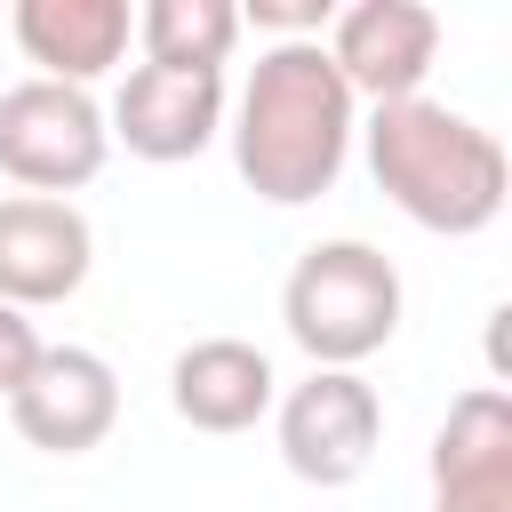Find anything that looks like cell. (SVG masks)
<instances>
[{
	"label": "cell",
	"instance_id": "cell-10",
	"mask_svg": "<svg viewBox=\"0 0 512 512\" xmlns=\"http://www.w3.org/2000/svg\"><path fill=\"white\" fill-rule=\"evenodd\" d=\"M272 400H280V376L248 336H200L168 360V408L192 432H256Z\"/></svg>",
	"mask_w": 512,
	"mask_h": 512
},
{
	"label": "cell",
	"instance_id": "cell-7",
	"mask_svg": "<svg viewBox=\"0 0 512 512\" xmlns=\"http://www.w3.org/2000/svg\"><path fill=\"white\" fill-rule=\"evenodd\" d=\"M8 424L40 456H88V448H104V432L120 424V376H112V360L88 352V344H40L32 376L8 400Z\"/></svg>",
	"mask_w": 512,
	"mask_h": 512
},
{
	"label": "cell",
	"instance_id": "cell-4",
	"mask_svg": "<svg viewBox=\"0 0 512 512\" xmlns=\"http://www.w3.org/2000/svg\"><path fill=\"white\" fill-rule=\"evenodd\" d=\"M112 152L104 104L88 88H56V80H16L0 96V176L40 192V200H72L80 184H96Z\"/></svg>",
	"mask_w": 512,
	"mask_h": 512
},
{
	"label": "cell",
	"instance_id": "cell-11",
	"mask_svg": "<svg viewBox=\"0 0 512 512\" xmlns=\"http://www.w3.org/2000/svg\"><path fill=\"white\" fill-rule=\"evenodd\" d=\"M8 32H16V48L40 64L32 80L88 88V80H104V72L128 56L136 16H128V0H16V8H8Z\"/></svg>",
	"mask_w": 512,
	"mask_h": 512
},
{
	"label": "cell",
	"instance_id": "cell-1",
	"mask_svg": "<svg viewBox=\"0 0 512 512\" xmlns=\"http://www.w3.org/2000/svg\"><path fill=\"white\" fill-rule=\"evenodd\" d=\"M360 136V104L336 80L320 40H272L232 104V168L256 200L272 208H304L320 200Z\"/></svg>",
	"mask_w": 512,
	"mask_h": 512
},
{
	"label": "cell",
	"instance_id": "cell-12",
	"mask_svg": "<svg viewBox=\"0 0 512 512\" xmlns=\"http://www.w3.org/2000/svg\"><path fill=\"white\" fill-rule=\"evenodd\" d=\"M232 40H240V8H232V0H144V8H136V48H144V64L224 72Z\"/></svg>",
	"mask_w": 512,
	"mask_h": 512
},
{
	"label": "cell",
	"instance_id": "cell-3",
	"mask_svg": "<svg viewBox=\"0 0 512 512\" xmlns=\"http://www.w3.org/2000/svg\"><path fill=\"white\" fill-rule=\"evenodd\" d=\"M400 264L376 240H312L280 288V320L288 344L312 368H360L400 336Z\"/></svg>",
	"mask_w": 512,
	"mask_h": 512
},
{
	"label": "cell",
	"instance_id": "cell-2",
	"mask_svg": "<svg viewBox=\"0 0 512 512\" xmlns=\"http://www.w3.org/2000/svg\"><path fill=\"white\" fill-rule=\"evenodd\" d=\"M360 144H368L376 192H384L408 224H424V232H440V240H472V232H488V224L504 216L512 160H504L496 128H480L472 112L432 104V96L376 104L368 128H360Z\"/></svg>",
	"mask_w": 512,
	"mask_h": 512
},
{
	"label": "cell",
	"instance_id": "cell-14",
	"mask_svg": "<svg viewBox=\"0 0 512 512\" xmlns=\"http://www.w3.org/2000/svg\"><path fill=\"white\" fill-rule=\"evenodd\" d=\"M240 24H264L280 40H320L336 24V8L328 0H256V8H240Z\"/></svg>",
	"mask_w": 512,
	"mask_h": 512
},
{
	"label": "cell",
	"instance_id": "cell-8",
	"mask_svg": "<svg viewBox=\"0 0 512 512\" xmlns=\"http://www.w3.org/2000/svg\"><path fill=\"white\" fill-rule=\"evenodd\" d=\"M112 144H128L152 168L200 160L224 136V72H168V64H136L104 112Z\"/></svg>",
	"mask_w": 512,
	"mask_h": 512
},
{
	"label": "cell",
	"instance_id": "cell-9",
	"mask_svg": "<svg viewBox=\"0 0 512 512\" xmlns=\"http://www.w3.org/2000/svg\"><path fill=\"white\" fill-rule=\"evenodd\" d=\"M96 264V232L72 200H40V192H8L0 200V304L40 312L80 296Z\"/></svg>",
	"mask_w": 512,
	"mask_h": 512
},
{
	"label": "cell",
	"instance_id": "cell-15",
	"mask_svg": "<svg viewBox=\"0 0 512 512\" xmlns=\"http://www.w3.org/2000/svg\"><path fill=\"white\" fill-rule=\"evenodd\" d=\"M32 360H40V328H32V312L0 304V400H16V384L32 376Z\"/></svg>",
	"mask_w": 512,
	"mask_h": 512
},
{
	"label": "cell",
	"instance_id": "cell-5",
	"mask_svg": "<svg viewBox=\"0 0 512 512\" xmlns=\"http://www.w3.org/2000/svg\"><path fill=\"white\" fill-rule=\"evenodd\" d=\"M272 440H280V464L304 488H352L376 464L384 400L360 368H312L304 384H288L272 400Z\"/></svg>",
	"mask_w": 512,
	"mask_h": 512
},
{
	"label": "cell",
	"instance_id": "cell-13",
	"mask_svg": "<svg viewBox=\"0 0 512 512\" xmlns=\"http://www.w3.org/2000/svg\"><path fill=\"white\" fill-rule=\"evenodd\" d=\"M432 512H512V464H496V472H456V480H432Z\"/></svg>",
	"mask_w": 512,
	"mask_h": 512
},
{
	"label": "cell",
	"instance_id": "cell-6",
	"mask_svg": "<svg viewBox=\"0 0 512 512\" xmlns=\"http://www.w3.org/2000/svg\"><path fill=\"white\" fill-rule=\"evenodd\" d=\"M320 48H328L336 80L352 88V104L360 96L408 104V96H424V72L440 56V16L424 0H352V8H336Z\"/></svg>",
	"mask_w": 512,
	"mask_h": 512
}]
</instances>
